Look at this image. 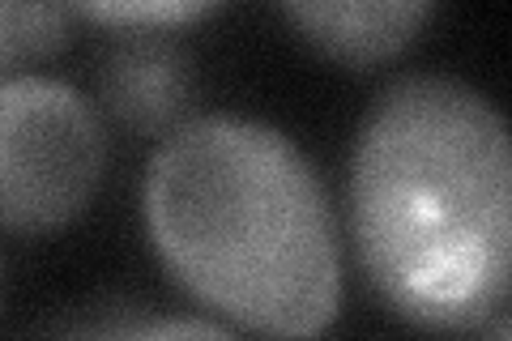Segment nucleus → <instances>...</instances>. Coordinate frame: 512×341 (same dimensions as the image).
Returning <instances> with one entry per match:
<instances>
[{
	"mask_svg": "<svg viewBox=\"0 0 512 341\" xmlns=\"http://www.w3.org/2000/svg\"><path fill=\"white\" fill-rule=\"evenodd\" d=\"M94 94L124 133L163 141L188 120L197 69L171 30H116L94 64Z\"/></svg>",
	"mask_w": 512,
	"mask_h": 341,
	"instance_id": "4",
	"label": "nucleus"
},
{
	"mask_svg": "<svg viewBox=\"0 0 512 341\" xmlns=\"http://www.w3.org/2000/svg\"><path fill=\"white\" fill-rule=\"evenodd\" d=\"M278 5L320 56L346 69H376L397 60L436 13V0H278Z\"/></svg>",
	"mask_w": 512,
	"mask_h": 341,
	"instance_id": "5",
	"label": "nucleus"
},
{
	"mask_svg": "<svg viewBox=\"0 0 512 341\" xmlns=\"http://www.w3.org/2000/svg\"><path fill=\"white\" fill-rule=\"evenodd\" d=\"M90 320H60L56 333H86V337H227V324L163 316L150 303H103L90 307Z\"/></svg>",
	"mask_w": 512,
	"mask_h": 341,
	"instance_id": "7",
	"label": "nucleus"
},
{
	"mask_svg": "<svg viewBox=\"0 0 512 341\" xmlns=\"http://www.w3.org/2000/svg\"><path fill=\"white\" fill-rule=\"evenodd\" d=\"M64 5L103 30H180L210 18L227 0H64Z\"/></svg>",
	"mask_w": 512,
	"mask_h": 341,
	"instance_id": "8",
	"label": "nucleus"
},
{
	"mask_svg": "<svg viewBox=\"0 0 512 341\" xmlns=\"http://www.w3.org/2000/svg\"><path fill=\"white\" fill-rule=\"evenodd\" d=\"M107 175V137L94 103L69 81L0 77V231L43 239L94 205Z\"/></svg>",
	"mask_w": 512,
	"mask_h": 341,
	"instance_id": "3",
	"label": "nucleus"
},
{
	"mask_svg": "<svg viewBox=\"0 0 512 341\" xmlns=\"http://www.w3.org/2000/svg\"><path fill=\"white\" fill-rule=\"evenodd\" d=\"M69 18L64 0H0V77L56 56L69 43Z\"/></svg>",
	"mask_w": 512,
	"mask_h": 341,
	"instance_id": "6",
	"label": "nucleus"
},
{
	"mask_svg": "<svg viewBox=\"0 0 512 341\" xmlns=\"http://www.w3.org/2000/svg\"><path fill=\"white\" fill-rule=\"evenodd\" d=\"M141 214L163 269L231 329L316 337L338 320V218L312 158L278 128L188 116L158 141Z\"/></svg>",
	"mask_w": 512,
	"mask_h": 341,
	"instance_id": "2",
	"label": "nucleus"
},
{
	"mask_svg": "<svg viewBox=\"0 0 512 341\" xmlns=\"http://www.w3.org/2000/svg\"><path fill=\"white\" fill-rule=\"evenodd\" d=\"M346 201L363 278L397 320L508 337L512 145L487 94L444 73L384 86L355 133Z\"/></svg>",
	"mask_w": 512,
	"mask_h": 341,
	"instance_id": "1",
	"label": "nucleus"
}]
</instances>
